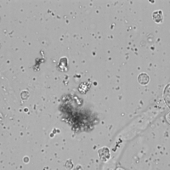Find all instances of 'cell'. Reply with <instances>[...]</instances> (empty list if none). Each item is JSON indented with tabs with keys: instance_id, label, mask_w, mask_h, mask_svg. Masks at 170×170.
<instances>
[{
	"instance_id": "obj_1",
	"label": "cell",
	"mask_w": 170,
	"mask_h": 170,
	"mask_svg": "<svg viewBox=\"0 0 170 170\" xmlns=\"http://www.w3.org/2000/svg\"><path fill=\"white\" fill-rule=\"evenodd\" d=\"M99 154H100V157L102 161H107L110 157V151L108 150V148H106V147L101 148L99 151Z\"/></svg>"
},
{
	"instance_id": "obj_2",
	"label": "cell",
	"mask_w": 170,
	"mask_h": 170,
	"mask_svg": "<svg viewBox=\"0 0 170 170\" xmlns=\"http://www.w3.org/2000/svg\"><path fill=\"white\" fill-rule=\"evenodd\" d=\"M138 82L142 85H146L150 82V77L148 76L147 73H145V72L140 73L138 77Z\"/></svg>"
},
{
	"instance_id": "obj_3",
	"label": "cell",
	"mask_w": 170,
	"mask_h": 170,
	"mask_svg": "<svg viewBox=\"0 0 170 170\" xmlns=\"http://www.w3.org/2000/svg\"><path fill=\"white\" fill-rule=\"evenodd\" d=\"M163 98L166 105L170 108V84H168L163 92Z\"/></svg>"
},
{
	"instance_id": "obj_4",
	"label": "cell",
	"mask_w": 170,
	"mask_h": 170,
	"mask_svg": "<svg viewBox=\"0 0 170 170\" xmlns=\"http://www.w3.org/2000/svg\"><path fill=\"white\" fill-rule=\"evenodd\" d=\"M152 17L156 23H162L163 21V12L161 10L154 11Z\"/></svg>"
},
{
	"instance_id": "obj_5",
	"label": "cell",
	"mask_w": 170,
	"mask_h": 170,
	"mask_svg": "<svg viewBox=\"0 0 170 170\" xmlns=\"http://www.w3.org/2000/svg\"><path fill=\"white\" fill-rule=\"evenodd\" d=\"M165 119H166L167 123H168L170 125V112H169V113L165 116Z\"/></svg>"
},
{
	"instance_id": "obj_6",
	"label": "cell",
	"mask_w": 170,
	"mask_h": 170,
	"mask_svg": "<svg viewBox=\"0 0 170 170\" xmlns=\"http://www.w3.org/2000/svg\"><path fill=\"white\" fill-rule=\"evenodd\" d=\"M117 170H123V169H117Z\"/></svg>"
}]
</instances>
